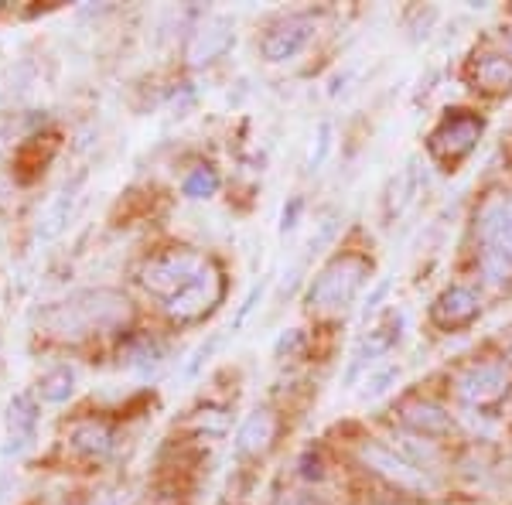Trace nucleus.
I'll list each match as a JSON object with an SVG mask.
<instances>
[{"label": "nucleus", "instance_id": "obj_25", "mask_svg": "<svg viewBox=\"0 0 512 505\" xmlns=\"http://www.w3.org/2000/svg\"><path fill=\"white\" fill-rule=\"evenodd\" d=\"M72 202H76V192H72V188H65V192L52 202V209L45 212V219H41V222H45V226H38V236L41 239H52V236L62 233L65 222H69Z\"/></svg>", "mask_w": 512, "mask_h": 505}, {"label": "nucleus", "instance_id": "obj_4", "mask_svg": "<svg viewBox=\"0 0 512 505\" xmlns=\"http://www.w3.org/2000/svg\"><path fill=\"white\" fill-rule=\"evenodd\" d=\"M212 256L192 250V246H171V250L154 253L140 270V284L151 297H158L161 304H168L178 291H185L192 280L202 277L212 267Z\"/></svg>", "mask_w": 512, "mask_h": 505}, {"label": "nucleus", "instance_id": "obj_13", "mask_svg": "<svg viewBox=\"0 0 512 505\" xmlns=\"http://www.w3.org/2000/svg\"><path fill=\"white\" fill-rule=\"evenodd\" d=\"M236 41V24L229 18H209L205 24H198L192 31V38H188L185 45V59L192 69H202V65H212L216 59L233 48Z\"/></svg>", "mask_w": 512, "mask_h": 505}, {"label": "nucleus", "instance_id": "obj_22", "mask_svg": "<svg viewBox=\"0 0 512 505\" xmlns=\"http://www.w3.org/2000/svg\"><path fill=\"white\" fill-rule=\"evenodd\" d=\"M219 171L212 168V164H195L192 171H188L185 178H181V192L185 198H195V202H202V198H212L219 192Z\"/></svg>", "mask_w": 512, "mask_h": 505}, {"label": "nucleus", "instance_id": "obj_24", "mask_svg": "<svg viewBox=\"0 0 512 505\" xmlns=\"http://www.w3.org/2000/svg\"><path fill=\"white\" fill-rule=\"evenodd\" d=\"M335 151V123L321 120L311 134V151H308V171H321L328 164V157Z\"/></svg>", "mask_w": 512, "mask_h": 505}, {"label": "nucleus", "instance_id": "obj_11", "mask_svg": "<svg viewBox=\"0 0 512 505\" xmlns=\"http://www.w3.org/2000/svg\"><path fill=\"white\" fill-rule=\"evenodd\" d=\"M431 325L437 331H465L472 328L478 318H482V294L468 284H448L441 294L431 301V311H427Z\"/></svg>", "mask_w": 512, "mask_h": 505}, {"label": "nucleus", "instance_id": "obj_19", "mask_svg": "<svg viewBox=\"0 0 512 505\" xmlns=\"http://www.w3.org/2000/svg\"><path fill=\"white\" fill-rule=\"evenodd\" d=\"M76 393V369L72 366H55L38 379V396L45 403H65Z\"/></svg>", "mask_w": 512, "mask_h": 505}, {"label": "nucleus", "instance_id": "obj_1", "mask_svg": "<svg viewBox=\"0 0 512 505\" xmlns=\"http://www.w3.org/2000/svg\"><path fill=\"white\" fill-rule=\"evenodd\" d=\"M134 318L130 297L110 287H96V291H79L69 301L55 304L45 314V328L55 338H69V342H82L89 335H106V331H120Z\"/></svg>", "mask_w": 512, "mask_h": 505}, {"label": "nucleus", "instance_id": "obj_12", "mask_svg": "<svg viewBox=\"0 0 512 505\" xmlns=\"http://www.w3.org/2000/svg\"><path fill=\"white\" fill-rule=\"evenodd\" d=\"M465 82L475 89V93L489 96V99H502L512 93V59L502 52H475L465 65Z\"/></svg>", "mask_w": 512, "mask_h": 505}, {"label": "nucleus", "instance_id": "obj_3", "mask_svg": "<svg viewBox=\"0 0 512 505\" xmlns=\"http://www.w3.org/2000/svg\"><path fill=\"white\" fill-rule=\"evenodd\" d=\"M485 134V117L478 110H448L441 120L434 123V130L427 134V157L437 171L444 175H454L461 164L472 157V151L478 147V140Z\"/></svg>", "mask_w": 512, "mask_h": 505}, {"label": "nucleus", "instance_id": "obj_28", "mask_svg": "<svg viewBox=\"0 0 512 505\" xmlns=\"http://www.w3.org/2000/svg\"><path fill=\"white\" fill-rule=\"evenodd\" d=\"M301 478L304 482H321L325 478V458H321V451H315V447H308L301 454Z\"/></svg>", "mask_w": 512, "mask_h": 505}, {"label": "nucleus", "instance_id": "obj_30", "mask_svg": "<svg viewBox=\"0 0 512 505\" xmlns=\"http://www.w3.org/2000/svg\"><path fill=\"white\" fill-rule=\"evenodd\" d=\"M270 505H325V499L318 492H284Z\"/></svg>", "mask_w": 512, "mask_h": 505}, {"label": "nucleus", "instance_id": "obj_14", "mask_svg": "<svg viewBox=\"0 0 512 505\" xmlns=\"http://www.w3.org/2000/svg\"><path fill=\"white\" fill-rule=\"evenodd\" d=\"M280 434V417L270 407H256L236 430V454L239 458H263L274 447Z\"/></svg>", "mask_w": 512, "mask_h": 505}, {"label": "nucleus", "instance_id": "obj_26", "mask_svg": "<svg viewBox=\"0 0 512 505\" xmlns=\"http://www.w3.org/2000/svg\"><path fill=\"white\" fill-rule=\"evenodd\" d=\"M304 212H308V205H304L301 195H291L284 202V212H280V236H291L297 226H301Z\"/></svg>", "mask_w": 512, "mask_h": 505}, {"label": "nucleus", "instance_id": "obj_23", "mask_svg": "<svg viewBox=\"0 0 512 505\" xmlns=\"http://www.w3.org/2000/svg\"><path fill=\"white\" fill-rule=\"evenodd\" d=\"M400 372H403V369H400V362H396V366L390 362V366L373 369V372H369V376L359 383V386H362V389H359V400H379V396H386L396 383H400Z\"/></svg>", "mask_w": 512, "mask_h": 505}, {"label": "nucleus", "instance_id": "obj_8", "mask_svg": "<svg viewBox=\"0 0 512 505\" xmlns=\"http://www.w3.org/2000/svg\"><path fill=\"white\" fill-rule=\"evenodd\" d=\"M222 294H226V277H222V270L212 263L202 277L192 280L185 291H178L164 304V314H168L171 321H178V325H192V321H202L205 314H212L219 308Z\"/></svg>", "mask_w": 512, "mask_h": 505}, {"label": "nucleus", "instance_id": "obj_29", "mask_svg": "<svg viewBox=\"0 0 512 505\" xmlns=\"http://www.w3.org/2000/svg\"><path fill=\"white\" fill-rule=\"evenodd\" d=\"M386 294H390V280H379L376 291L366 297V304H362V318H373V314H376L379 308H383Z\"/></svg>", "mask_w": 512, "mask_h": 505}, {"label": "nucleus", "instance_id": "obj_2", "mask_svg": "<svg viewBox=\"0 0 512 505\" xmlns=\"http://www.w3.org/2000/svg\"><path fill=\"white\" fill-rule=\"evenodd\" d=\"M369 273H373V260L366 253H335L308 284L304 304L315 314H342L345 308H352L362 287L369 284Z\"/></svg>", "mask_w": 512, "mask_h": 505}, {"label": "nucleus", "instance_id": "obj_15", "mask_svg": "<svg viewBox=\"0 0 512 505\" xmlns=\"http://www.w3.org/2000/svg\"><path fill=\"white\" fill-rule=\"evenodd\" d=\"M417 195H420V157H410V161L403 164L390 181H386L383 198H379V209H383L386 226L400 219V215L414 205Z\"/></svg>", "mask_w": 512, "mask_h": 505}, {"label": "nucleus", "instance_id": "obj_5", "mask_svg": "<svg viewBox=\"0 0 512 505\" xmlns=\"http://www.w3.org/2000/svg\"><path fill=\"white\" fill-rule=\"evenodd\" d=\"M359 465L369 471L373 478H379L386 488H393L396 495H431L434 492V482L427 471H420L417 465H410L396 447L383 444V441H362L359 451H355Z\"/></svg>", "mask_w": 512, "mask_h": 505}, {"label": "nucleus", "instance_id": "obj_31", "mask_svg": "<svg viewBox=\"0 0 512 505\" xmlns=\"http://www.w3.org/2000/svg\"><path fill=\"white\" fill-rule=\"evenodd\" d=\"M263 291H267V280L263 284H253V291L246 294V301H243V308H239V314H236V328L243 325L246 318H250V311L256 308V301H263Z\"/></svg>", "mask_w": 512, "mask_h": 505}, {"label": "nucleus", "instance_id": "obj_21", "mask_svg": "<svg viewBox=\"0 0 512 505\" xmlns=\"http://www.w3.org/2000/svg\"><path fill=\"white\" fill-rule=\"evenodd\" d=\"M338 233H342V212H338V209L318 212L315 233L308 236V246H304V250H308V256H321L338 239Z\"/></svg>", "mask_w": 512, "mask_h": 505}, {"label": "nucleus", "instance_id": "obj_7", "mask_svg": "<svg viewBox=\"0 0 512 505\" xmlns=\"http://www.w3.org/2000/svg\"><path fill=\"white\" fill-rule=\"evenodd\" d=\"M400 342V314H390L386 321H379L366 331V335L355 342V349L345 359V372H342V386L352 389L359 386L362 379L369 376L373 369H379V362L390 355L393 345Z\"/></svg>", "mask_w": 512, "mask_h": 505}, {"label": "nucleus", "instance_id": "obj_9", "mask_svg": "<svg viewBox=\"0 0 512 505\" xmlns=\"http://www.w3.org/2000/svg\"><path fill=\"white\" fill-rule=\"evenodd\" d=\"M318 35V21L315 14H287V18H280L270 24L267 31H263L260 38V55L267 62H294L297 55L304 52V48L315 41Z\"/></svg>", "mask_w": 512, "mask_h": 505}, {"label": "nucleus", "instance_id": "obj_27", "mask_svg": "<svg viewBox=\"0 0 512 505\" xmlns=\"http://www.w3.org/2000/svg\"><path fill=\"white\" fill-rule=\"evenodd\" d=\"M140 349H130L127 355H130V366H134V369H154V366H158V362H161V349H158V345H154L151 342V338H140Z\"/></svg>", "mask_w": 512, "mask_h": 505}, {"label": "nucleus", "instance_id": "obj_16", "mask_svg": "<svg viewBox=\"0 0 512 505\" xmlns=\"http://www.w3.org/2000/svg\"><path fill=\"white\" fill-rule=\"evenodd\" d=\"M69 447L82 458H106V454L117 447V430H113L106 420H79L69 430Z\"/></svg>", "mask_w": 512, "mask_h": 505}, {"label": "nucleus", "instance_id": "obj_20", "mask_svg": "<svg viewBox=\"0 0 512 505\" xmlns=\"http://www.w3.org/2000/svg\"><path fill=\"white\" fill-rule=\"evenodd\" d=\"M478 273L489 287H506L512 284V260L492 246H478Z\"/></svg>", "mask_w": 512, "mask_h": 505}, {"label": "nucleus", "instance_id": "obj_18", "mask_svg": "<svg viewBox=\"0 0 512 505\" xmlns=\"http://www.w3.org/2000/svg\"><path fill=\"white\" fill-rule=\"evenodd\" d=\"M35 427H38V403L31 393H18L7 407V430H11V441L28 444L35 437Z\"/></svg>", "mask_w": 512, "mask_h": 505}, {"label": "nucleus", "instance_id": "obj_17", "mask_svg": "<svg viewBox=\"0 0 512 505\" xmlns=\"http://www.w3.org/2000/svg\"><path fill=\"white\" fill-rule=\"evenodd\" d=\"M482 246L506 253L512 260V198H499L482 215Z\"/></svg>", "mask_w": 512, "mask_h": 505}, {"label": "nucleus", "instance_id": "obj_10", "mask_svg": "<svg viewBox=\"0 0 512 505\" xmlns=\"http://www.w3.org/2000/svg\"><path fill=\"white\" fill-rule=\"evenodd\" d=\"M396 413H400V424L407 427V434H417L424 441L448 444L461 434L454 413L448 407H441V403L427 400V396H407V400H400Z\"/></svg>", "mask_w": 512, "mask_h": 505}, {"label": "nucleus", "instance_id": "obj_6", "mask_svg": "<svg viewBox=\"0 0 512 505\" xmlns=\"http://www.w3.org/2000/svg\"><path fill=\"white\" fill-rule=\"evenodd\" d=\"M454 393L461 396V403H468L472 410H499L512 393V372L506 362L499 359H478L468 362L465 369L454 376Z\"/></svg>", "mask_w": 512, "mask_h": 505}, {"label": "nucleus", "instance_id": "obj_33", "mask_svg": "<svg viewBox=\"0 0 512 505\" xmlns=\"http://www.w3.org/2000/svg\"><path fill=\"white\" fill-rule=\"evenodd\" d=\"M89 505H120V502H117V499H110V495H103V499H93Z\"/></svg>", "mask_w": 512, "mask_h": 505}, {"label": "nucleus", "instance_id": "obj_32", "mask_svg": "<svg viewBox=\"0 0 512 505\" xmlns=\"http://www.w3.org/2000/svg\"><path fill=\"white\" fill-rule=\"evenodd\" d=\"M489 41H492L495 52H502V55H509V59H512V24H502V28H495V35Z\"/></svg>", "mask_w": 512, "mask_h": 505}]
</instances>
